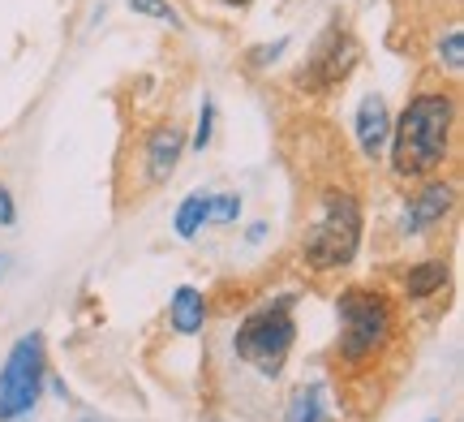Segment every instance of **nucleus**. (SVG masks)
<instances>
[{
  "instance_id": "ddd939ff",
  "label": "nucleus",
  "mask_w": 464,
  "mask_h": 422,
  "mask_svg": "<svg viewBox=\"0 0 464 422\" xmlns=\"http://www.w3.org/2000/svg\"><path fill=\"white\" fill-rule=\"evenodd\" d=\"M288 422H327V409H323V388H305L293 397L288 406Z\"/></svg>"
},
{
  "instance_id": "f3484780",
  "label": "nucleus",
  "mask_w": 464,
  "mask_h": 422,
  "mask_svg": "<svg viewBox=\"0 0 464 422\" xmlns=\"http://www.w3.org/2000/svg\"><path fill=\"white\" fill-rule=\"evenodd\" d=\"M211 130H216V103L202 100V117H198V130H194V147H198V152L211 142Z\"/></svg>"
},
{
  "instance_id": "a211bd4d",
  "label": "nucleus",
  "mask_w": 464,
  "mask_h": 422,
  "mask_svg": "<svg viewBox=\"0 0 464 422\" xmlns=\"http://www.w3.org/2000/svg\"><path fill=\"white\" fill-rule=\"evenodd\" d=\"M17 220V207H14V194H9V190L0 186V224H5V229H9V224H14Z\"/></svg>"
},
{
  "instance_id": "412c9836",
  "label": "nucleus",
  "mask_w": 464,
  "mask_h": 422,
  "mask_svg": "<svg viewBox=\"0 0 464 422\" xmlns=\"http://www.w3.org/2000/svg\"><path fill=\"white\" fill-rule=\"evenodd\" d=\"M430 422H439V418H430Z\"/></svg>"
},
{
  "instance_id": "f257e3e1",
  "label": "nucleus",
  "mask_w": 464,
  "mask_h": 422,
  "mask_svg": "<svg viewBox=\"0 0 464 422\" xmlns=\"http://www.w3.org/2000/svg\"><path fill=\"white\" fill-rule=\"evenodd\" d=\"M451 121H456V100L434 91V95H417L396 121L392 142V169L396 177H430L443 169L451 147Z\"/></svg>"
},
{
  "instance_id": "6e6552de",
  "label": "nucleus",
  "mask_w": 464,
  "mask_h": 422,
  "mask_svg": "<svg viewBox=\"0 0 464 422\" xmlns=\"http://www.w3.org/2000/svg\"><path fill=\"white\" fill-rule=\"evenodd\" d=\"M392 138V117H387V103L379 95H365L362 108H357V142H362L365 155H379Z\"/></svg>"
},
{
  "instance_id": "4468645a",
  "label": "nucleus",
  "mask_w": 464,
  "mask_h": 422,
  "mask_svg": "<svg viewBox=\"0 0 464 422\" xmlns=\"http://www.w3.org/2000/svg\"><path fill=\"white\" fill-rule=\"evenodd\" d=\"M439 56L448 61L451 74H460V69H464V34H460V31H451L448 39L439 44Z\"/></svg>"
},
{
  "instance_id": "dca6fc26",
  "label": "nucleus",
  "mask_w": 464,
  "mask_h": 422,
  "mask_svg": "<svg viewBox=\"0 0 464 422\" xmlns=\"http://www.w3.org/2000/svg\"><path fill=\"white\" fill-rule=\"evenodd\" d=\"M237 211H241V199H237V194H219V199H211V220H216V224H232Z\"/></svg>"
},
{
  "instance_id": "6ab92c4d",
  "label": "nucleus",
  "mask_w": 464,
  "mask_h": 422,
  "mask_svg": "<svg viewBox=\"0 0 464 422\" xmlns=\"http://www.w3.org/2000/svg\"><path fill=\"white\" fill-rule=\"evenodd\" d=\"M266 237V224H249V241H263Z\"/></svg>"
},
{
  "instance_id": "423d86ee",
  "label": "nucleus",
  "mask_w": 464,
  "mask_h": 422,
  "mask_svg": "<svg viewBox=\"0 0 464 422\" xmlns=\"http://www.w3.org/2000/svg\"><path fill=\"white\" fill-rule=\"evenodd\" d=\"M357 65V44H353V34L348 31H327L323 39L314 44L310 52V61L301 65V83L310 86V91H323V86H335L344 78L348 69Z\"/></svg>"
},
{
  "instance_id": "f03ea898",
  "label": "nucleus",
  "mask_w": 464,
  "mask_h": 422,
  "mask_svg": "<svg viewBox=\"0 0 464 422\" xmlns=\"http://www.w3.org/2000/svg\"><path fill=\"white\" fill-rule=\"evenodd\" d=\"M357 246H362V203L353 190L332 186L318 199L314 224L301 241V254L314 271H340L357 259Z\"/></svg>"
},
{
  "instance_id": "9d476101",
  "label": "nucleus",
  "mask_w": 464,
  "mask_h": 422,
  "mask_svg": "<svg viewBox=\"0 0 464 422\" xmlns=\"http://www.w3.org/2000/svg\"><path fill=\"white\" fill-rule=\"evenodd\" d=\"M172 328L181 332V337H194V332H202V323H207V298H202L198 289L181 285L177 293H172Z\"/></svg>"
},
{
  "instance_id": "f8f14e48",
  "label": "nucleus",
  "mask_w": 464,
  "mask_h": 422,
  "mask_svg": "<svg viewBox=\"0 0 464 422\" xmlns=\"http://www.w3.org/2000/svg\"><path fill=\"white\" fill-rule=\"evenodd\" d=\"M207 220H211V194L194 190V194H189V199L177 207V220H172V229H177V237L194 241V237L202 233V224H207Z\"/></svg>"
},
{
  "instance_id": "39448f33",
  "label": "nucleus",
  "mask_w": 464,
  "mask_h": 422,
  "mask_svg": "<svg viewBox=\"0 0 464 422\" xmlns=\"http://www.w3.org/2000/svg\"><path fill=\"white\" fill-rule=\"evenodd\" d=\"M39 392H44V337L26 332L14 340L0 367V422L26 418L39 406Z\"/></svg>"
},
{
  "instance_id": "0eeeda50",
  "label": "nucleus",
  "mask_w": 464,
  "mask_h": 422,
  "mask_svg": "<svg viewBox=\"0 0 464 422\" xmlns=\"http://www.w3.org/2000/svg\"><path fill=\"white\" fill-rule=\"evenodd\" d=\"M181 152H185V130L177 121L150 130V138H147V182L150 186H160V182L172 177V169L181 164Z\"/></svg>"
},
{
  "instance_id": "aec40b11",
  "label": "nucleus",
  "mask_w": 464,
  "mask_h": 422,
  "mask_svg": "<svg viewBox=\"0 0 464 422\" xmlns=\"http://www.w3.org/2000/svg\"><path fill=\"white\" fill-rule=\"evenodd\" d=\"M219 5H232V9H241V5H249V0H219Z\"/></svg>"
},
{
  "instance_id": "20e7f679",
  "label": "nucleus",
  "mask_w": 464,
  "mask_h": 422,
  "mask_svg": "<svg viewBox=\"0 0 464 422\" xmlns=\"http://www.w3.org/2000/svg\"><path fill=\"white\" fill-rule=\"evenodd\" d=\"M293 340H297V323L288 315V306L280 302V306H263V310L246 315V323L237 328L232 349H237V358L249 362L258 375L276 379V375L284 371V362H288Z\"/></svg>"
},
{
  "instance_id": "1a4fd4ad",
  "label": "nucleus",
  "mask_w": 464,
  "mask_h": 422,
  "mask_svg": "<svg viewBox=\"0 0 464 422\" xmlns=\"http://www.w3.org/2000/svg\"><path fill=\"white\" fill-rule=\"evenodd\" d=\"M451 194L456 190L448 186V182H430V186L417 194L413 203H409V216H404V229L409 233H421L426 224H434V220H443L448 216V207H451Z\"/></svg>"
},
{
  "instance_id": "2eb2a0df",
  "label": "nucleus",
  "mask_w": 464,
  "mask_h": 422,
  "mask_svg": "<svg viewBox=\"0 0 464 422\" xmlns=\"http://www.w3.org/2000/svg\"><path fill=\"white\" fill-rule=\"evenodd\" d=\"M130 9L142 17H160V22H172V26H177V9H172L168 0H130Z\"/></svg>"
},
{
  "instance_id": "7ed1b4c3",
  "label": "nucleus",
  "mask_w": 464,
  "mask_h": 422,
  "mask_svg": "<svg viewBox=\"0 0 464 422\" xmlns=\"http://www.w3.org/2000/svg\"><path fill=\"white\" fill-rule=\"evenodd\" d=\"M335 310H340V358L348 367L370 362L392 340L396 306L379 289H348V293H340Z\"/></svg>"
},
{
  "instance_id": "9b49d317",
  "label": "nucleus",
  "mask_w": 464,
  "mask_h": 422,
  "mask_svg": "<svg viewBox=\"0 0 464 422\" xmlns=\"http://www.w3.org/2000/svg\"><path fill=\"white\" fill-rule=\"evenodd\" d=\"M448 285V263L443 259H426V263H413L404 271V293L409 298H430Z\"/></svg>"
}]
</instances>
